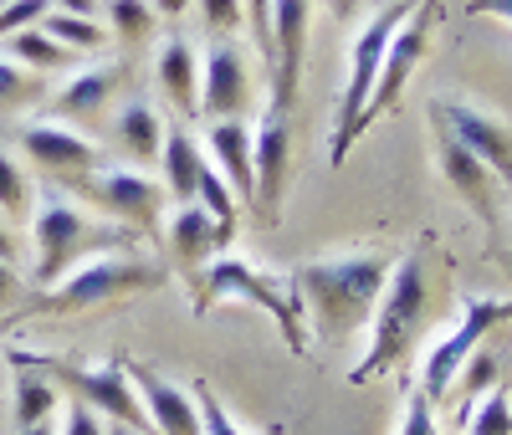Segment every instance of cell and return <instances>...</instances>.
I'll return each mask as SVG.
<instances>
[{"instance_id":"obj_1","label":"cell","mask_w":512,"mask_h":435,"mask_svg":"<svg viewBox=\"0 0 512 435\" xmlns=\"http://www.w3.org/2000/svg\"><path fill=\"white\" fill-rule=\"evenodd\" d=\"M395 261L384 251H359V256H333V261H308L292 272L297 297L313 308V323L323 338H344L374 318V302L384 292Z\"/></svg>"},{"instance_id":"obj_2","label":"cell","mask_w":512,"mask_h":435,"mask_svg":"<svg viewBox=\"0 0 512 435\" xmlns=\"http://www.w3.org/2000/svg\"><path fill=\"white\" fill-rule=\"evenodd\" d=\"M425 308H431L425 251H405L395 267H390V277H384V292H379V302H374V318H369V354L359 359L354 384L379 379L384 369H390V364L405 354L410 338H415V328L425 323Z\"/></svg>"},{"instance_id":"obj_3","label":"cell","mask_w":512,"mask_h":435,"mask_svg":"<svg viewBox=\"0 0 512 435\" xmlns=\"http://www.w3.org/2000/svg\"><path fill=\"white\" fill-rule=\"evenodd\" d=\"M216 302H251V308L272 313V323L282 328L292 354H308V333H303V297L292 282L256 272L241 256H221L195 277V313H210Z\"/></svg>"},{"instance_id":"obj_4","label":"cell","mask_w":512,"mask_h":435,"mask_svg":"<svg viewBox=\"0 0 512 435\" xmlns=\"http://www.w3.org/2000/svg\"><path fill=\"white\" fill-rule=\"evenodd\" d=\"M31 369H41L52 384L72 389V400H82L88 410H103L113 425L134 430V435H159L144 400L134 395V379H128V359H108V364H72V359H47V354H11Z\"/></svg>"},{"instance_id":"obj_5","label":"cell","mask_w":512,"mask_h":435,"mask_svg":"<svg viewBox=\"0 0 512 435\" xmlns=\"http://www.w3.org/2000/svg\"><path fill=\"white\" fill-rule=\"evenodd\" d=\"M134 231L123 226H93L72 200H47L31 215V246H36V287H57V277L88 251H113Z\"/></svg>"},{"instance_id":"obj_6","label":"cell","mask_w":512,"mask_h":435,"mask_svg":"<svg viewBox=\"0 0 512 435\" xmlns=\"http://www.w3.org/2000/svg\"><path fill=\"white\" fill-rule=\"evenodd\" d=\"M415 11V0H390L384 11H374V21L354 36V57H349V82H344V103H338V128H333V164H344L349 144L364 134V108H369V93L379 82V67H384V52H390V36L400 31V21Z\"/></svg>"},{"instance_id":"obj_7","label":"cell","mask_w":512,"mask_h":435,"mask_svg":"<svg viewBox=\"0 0 512 435\" xmlns=\"http://www.w3.org/2000/svg\"><path fill=\"white\" fill-rule=\"evenodd\" d=\"M164 282V267L154 261H134V256H98L88 267H77L62 287H41L26 313H88L98 302H118L128 292H154Z\"/></svg>"},{"instance_id":"obj_8","label":"cell","mask_w":512,"mask_h":435,"mask_svg":"<svg viewBox=\"0 0 512 435\" xmlns=\"http://www.w3.org/2000/svg\"><path fill=\"white\" fill-rule=\"evenodd\" d=\"M502 323H512V302H502V297H472L461 308V323L425 354V369H420V395L431 400V405H441L446 395H451V379H456V369L477 354V343L492 333V328H502Z\"/></svg>"},{"instance_id":"obj_9","label":"cell","mask_w":512,"mask_h":435,"mask_svg":"<svg viewBox=\"0 0 512 435\" xmlns=\"http://www.w3.org/2000/svg\"><path fill=\"white\" fill-rule=\"evenodd\" d=\"M436 6L441 0H415V11L400 21V31L390 36V52H384V67H379V82H374V93H369V108H364V128L384 113V108H395L400 93H405V82L410 72L420 67L425 47H431V26H436Z\"/></svg>"},{"instance_id":"obj_10","label":"cell","mask_w":512,"mask_h":435,"mask_svg":"<svg viewBox=\"0 0 512 435\" xmlns=\"http://www.w3.org/2000/svg\"><path fill=\"white\" fill-rule=\"evenodd\" d=\"M77 195H88L93 205H103L113 221H123V231H149L159 226V210H164V185L144 180L134 169H98L88 180L72 185Z\"/></svg>"},{"instance_id":"obj_11","label":"cell","mask_w":512,"mask_h":435,"mask_svg":"<svg viewBox=\"0 0 512 435\" xmlns=\"http://www.w3.org/2000/svg\"><path fill=\"white\" fill-rule=\"evenodd\" d=\"M287 154H292V128H287V113H272V108H267L262 128L251 134V180H256L251 215H256L262 226H277V221H282Z\"/></svg>"},{"instance_id":"obj_12","label":"cell","mask_w":512,"mask_h":435,"mask_svg":"<svg viewBox=\"0 0 512 435\" xmlns=\"http://www.w3.org/2000/svg\"><path fill=\"white\" fill-rule=\"evenodd\" d=\"M308 0H272V113H287L308 57Z\"/></svg>"},{"instance_id":"obj_13","label":"cell","mask_w":512,"mask_h":435,"mask_svg":"<svg viewBox=\"0 0 512 435\" xmlns=\"http://www.w3.org/2000/svg\"><path fill=\"white\" fill-rule=\"evenodd\" d=\"M16 144H21V154L36 169L62 174L67 185H77V180H88V174L103 169V149L93 139L72 134V128H62V123H31V128H21V134H16Z\"/></svg>"},{"instance_id":"obj_14","label":"cell","mask_w":512,"mask_h":435,"mask_svg":"<svg viewBox=\"0 0 512 435\" xmlns=\"http://www.w3.org/2000/svg\"><path fill=\"white\" fill-rule=\"evenodd\" d=\"M436 123L446 128V134L461 144V149H472L502 185H512V128L472 103H441L436 108Z\"/></svg>"},{"instance_id":"obj_15","label":"cell","mask_w":512,"mask_h":435,"mask_svg":"<svg viewBox=\"0 0 512 435\" xmlns=\"http://www.w3.org/2000/svg\"><path fill=\"white\" fill-rule=\"evenodd\" d=\"M246 103H251V77H246L236 41H216L200 67V113L210 123H221V118H241Z\"/></svg>"},{"instance_id":"obj_16","label":"cell","mask_w":512,"mask_h":435,"mask_svg":"<svg viewBox=\"0 0 512 435\" xmlns=\"http://www.w3.org/2000/svg\"><path fill=\"white\" fill-rule=\"evenodd\" d=\"M436 159H441L446 185L482 215V226H497V185H502V180H497V174H492L472 149H461L441 123H436Z\"/></svg>"},{"instance_id":"obj_17","label":"cell","mask_w":512,"mask_h":435,"mask_svg":"<svg viewBox=\"0 0 512 435\" xmlns=\"http://www.w3.org/2000/svg\"><path fill=\"white\" fill-rule=\"evenodd\" d=\"M128 379L144 389V410L159 435H200V410H195L190 389L169 384L154 364H128Z\"/></svg>"},{"instance_id":"obj_18","label":"cell","mask_w":512,"mask_h":435,"mask_svg":"<svg viewBox=\"0 0 512 435\" xmlns=\"http://www.w3.org/2000/svg\"><path fill=\"white\" fill-rule=\"evenodd\" d=\"M205 144H210V154H216V169H221V180L231 185L236 205H251V195H256V180H251V123H241V118L210 123Z\"/></svg>"},{"instance_id":"obj_19","label":"cell","mask_w":512,"mask_h":435,"mask_svg":"<svg viewBox=\"0 0 512 435\" xmlns=\"http://www.w3.org/2000/svg\"><path fill=\"white\" fill-rule=\"evenodd\" d=\"M164 246H169V261H175L180 272H205L210 251H221V231L200 205H180L164 226Z\"/></svg>"},{"instance_id":"obj_20","label":"cell","mask_w":512,"mask_h":435,"mask_svg":"<svg viewBox=\"0 0 512 435\" xmlns=\"http://www.w3.org/2000/svg\"><path fill=\"white\" fill-rule=\"evenodd\" d=\"M159 87H164V98L175 103L185 118L200 113V57L185 36L175 41H164V52H159Z\"/></svg>"},{"instance_id":"obj_21","label":"cell","mask_w":512,"mask_h":435,"mask_svg":"<svg viewBox=\"0 0 512 435\" xmlns=\"http://www.w3.org/2000/svg\"><path fill=\"white\" fill-rule=\"evenodd\" d=\"M159 164H164V195H175L180 205H195V185H200L205 159H200V144L185 134V128H169L164 134Z\"/></svg>"},{"instance_id":"obj_22","label":"cell","mask_w":512,"mask_h":435,"mask_svg":"<svg viewBox=\"0 0 512 435\" xmlns=\"http://www.w3.org/2000/svg\"><path fill=\"white\" fill-rule=\"evenodd\" d=\"M118 77H123L118 67H88V72H77L62 93L52 98V113H62V118H98L103 103L113 98Z\"/></svg>"},{"instance_id":"obj_23","label":"cell","mask_w":512,"mask_h":435,"mask_svg":"<svg viewBox=\"0 0 512 435\" xmlns=\"http://www.w3.org/2000/svg\"><path fill=\"white\" fill-rule=\"evenodd\" d=\"M113 134H118V149L128 159H139V164L164 154V123H159V113L149 103H128L118 113V123H113Z\"/></svg>"},{"instance_id":"obj_24","label":"cell","mask_w":512,"mask_h":435,"mask_svg":"<svg viewBox=\"0 0 512 435\" xmlns=\"http://www.w3.org/2000/svg\"><path fill=\"white\" fill-rule=\"evenodd\" d=\"M497 384H502V359L492 354V348H477V354L456 369L451 395H446V400H456V425L472 415V405L487 395V389H497Z\"/></svg>"},{"instance_id":"obj_25","label":"cell","mask_w":512,"mask_h":435,"mask_svg":"<svg viewBox=\"0 0 512 435\" xmlns=\"http://www.w3.org/2000/svg\"><path fill=\"white\" fill-rule=\"evenodd\" d=\"M52 410H57V384L41 374V369H31V364L16 359V430L47 425Z\"/></svg>"},{"instance_id":"obj_26","label":"cell","mask_w":512,"mask_h":435,"mask_svg":"<svg viewBox=\"0 0 512 435\" xmlns=\"http://www.w3.org/2000/svg\"><path fill=\"white\" fill-rule=\"evenodd\" d=\"M195 205L210 215V221H216L221 246H231V241H236V215H241V205H236V195H231V185L221 180V169H216V164H205V169H200Z\"/></svg>"},{"instance_id":"obj_27","label":"cell","mask_w":512,"mask_h":435,"mask_svg":"<svg viewBox=\"0 0 512 435\" xmlns=\"http://www.w3.org/2000/svg\"><path fill=\"white\" fill-rule=\"evenodd\" d=\"M6 52H11V62H16V67H26V72H57V67H67V62H72V52H62L57 41H52L47 31H41V26L6 36Z\"/></svg>"},{"instance_id":"obj_28","label":"cell","mask_w":512,"mask_h":435,"mask_svg":"<svg viewBox=\"0 0 512 435\" xmlns=\"http://www.w3.org/2000/svg\"><path fill=\"white\" fill-rule=\"evenodd\" d=\"M461 430H472V435H512V389L507 384L487 389V395L472 405V415L461 420Z\"/></svg>"},{"instance_id":"obj_29","label":"cell","mask_w":512,"mask_h":435,"mask_svg":"<svg viewBox=\"0 0 512 435\" xmlns=\"http://www.w3.org/2000/svg\"><path fill=\"white\" fill-rule=\"evenodd\" d=\"M41 31H47L62 52H98V47H103V31H98V21H88V16H62V11H52L47 21H41Z\"/></svg>"},{"instance_id":"obj_30","label":"cell","mask_w":512,"mask_h":435,"mask_svg":"<svg viewBox=\"0 0 512 435\" xmlns=\"http://www.w3.org/2000/svg\"><path fill=\"white\" fill-rule=\"evenodd\" d=\"M108 21L123 41H144L154 31V6L149 0H108Z\"/></svg>"},{"instance_id":"obj_31","label":"cell","mask_w":512,"mask_h":435,"mask_svg":"<svg viewBox=\"0 0 512 435\" xmlns=\"http://www.w3.org/2000/svg\"><path fill=\"white\" fill-rule=\"evenodd\" d=\"M190 395H195V410H200V435H246V430L226 415V405L216 400V389H210L205 379L190 384Z\"/></svg>"},{"instance_id":"obj_32","label":"cell","mask_w":512,"mask_h":435,"mask_svg":"<svg viewBox=\"0 0 512 435\" xmlns=\"http://www.w3.org/2000/svg\"><path fill=\"white\" fill-rule=\"evenodd\" d=\"M0 210H11V215H31V185H26V174H21V159L0 149Z\"/></svg>"},{"instance_id":"obj_33","label":"cell","mask_w":512,"mask_h":435,"mask_svg":"<svg viewBox=\"0 0 512 435\" xmlns=\"http://www.w3.org/2000/svg\"><path fill=\"white\" fill-rule=\"evenodd\" d=\"M31 98H41V77L16 67L11 57H0V108H21Z\"/></svg>"},{"instance_id":"obj_34","label":"cell","mask_w":512,"mask_h":435,"mask_svg":"<svg viewBox=\"0 0 512 435\" xmlns=\"http://www.w3.org/2000/svg\"><path fill=\"white\" fill-rule=\"evenodd\" d=\"M47 16H52V0H6V6H0V41L41 26Z\"/></svg>"},{"instance_id":"obj_35","label":"cell","mask_w":512,"mask_h":435,"mask_svg":"<svg viewBox=\"0 0 512 435\" xmlns=\"http://www.w3.org/2000/svg\"><path fill=\"white\" fill-rule=\"evenodd\" d=\"M436 405L420 395V389H410V400H405V420H400V435H441L436 430Z\"/></svg>"},{"instance_id":"obj_36","label":"cell","mask_w":512,"mask_h":435,"mask_svg":"<svg viewBox=\"0 0 512 435\" xmlns=\"http://www.w3.org/2000/svg\"><path fill=\"white\" fill-rule=\"evenodd\" d=\"M200 16H205V26L216 31V36H226V31H236L241 26V0H200Z\"/></svg>"},{"instance_id":"obj_37","label":"cell","mask_w":512,"mask_h":435,"mask_svg":"<svg viewBox=\"0 0 512 435\" xmlns=\"http://www.w3.org/2000/svg\"><path fill=\"white\" fill-rule=\"evenodd\" d=\"M241 11L251 16V31H256V47L272 62V0H241Z\"/></svg>"},{"instance_id":"obj_38","label":"cell","mask_w":512,"mask_h":435,"mask_svg":"<svg viewBox=\"0 0 512 435\" xmlns=\"http://www.w3.org/2000/svg\"><path fill=\"white\" fill-rule=\"evenodd\" d=\"M67 435H103V420L82 405V400H72V405H67Z\"/></svg>"},{"instance_id":"obj_39","label":"cell","mask_w":512,"mask_h":435,"mask_svg":"<svg viewBox=\"0 0 512 435\" xmlns=\"http://www.w3.org/2000/svg\"><path fill=\"white\" fill-rule=\"evenodd\" d=\"M16 297H21V277H16V267H11V261H0V313H6Z\"/></svg>"},{"instance_id":"obj_40","label":"cell","mask_w":512,"mask_h":435,"mask_svg":"<svg viewBox=\"0 0 512 435\" xmlns=\"http://www.w3.org/2000/svg\"><path fill=\"white\" fill-rule=\"evenodd\" d=\"M57 11H62V16H88V21H93L98 0H57Z\"/></svg>"},{"instance_id":"obj_41","label":"cell","mask_w":512,"mask_h":435,"mask_svg":"<svg viewBox=\"0 0 512 435\" xmlns=\"http://www.w3.org/2000/svg\"><path fill=\"white\" fill-rule=\"evenodd\" d=\"M472 6H477L482 16H502V21H512V0H472Z\"/></svg>"},{"instance_id":"obj_42","label":"cell","mask_w":512,"mask_h":435,"mask_svg":"<svg viewBox=\"0 0 512 435\" xmlns=\"http://www.w3.org/2000/svg\"><path fill=\"white\" fill-rule=\"evenodd\" d=\"M185 6H190V0H154V16L175 21V16H185Z\"/></svg>"},{"instance_id":"obj_43","label":"cell","mask_w":512,"mask_h":435,"mask_svg":"<svg viewBox=\"0 0 512 435\" xmlns=\"http://www.w3.org/2000/svg\"><path fill=\"white\" fill-rule=\"evenodd\" d=\"M0 261H11V267H16V246H11V231H6V221H0Z\"/></svg>"},{"instance_id":"obj_44","label":"cell","mask_w":512,"mask_h":435,"mask_svg":"<svg viewBox=\"0 0 512 435\" xmlns=\"http://www.w3.org/2000/svg\"><path fill=\"white\" fill-rule=\"evenodd\" d=\"M16 435H57V430H52V420H47V425H31V430H16Z\"/></svg>"},{"instance_id":"obj_45","label":"cell","mask_w":512,"mask_h":435,"mask_svg":"<svg viewBox=\"0 0 512 435\" xmlns=\"http://www.w3.org/2000/svg\"><path fill=\"white\" fill-rule=\"evenodd\" d=\"M497 267H502V272L512 277V251H497Z\"/></svg>"},{"instance_id":"obj_46","label":"cell","mask_w":512,"mask_h":435,"mask_svg":"<svg viewBox=\"0 0 512 435\" xmlns=\"http://www.w3.org/2000/svg\"><path fill=\"white\" fill-rule=\"evenodd\" d=\"M262 435H287V425H282V420H277V425H267V430H262Z\"/></svg>"},{"instance_id":"obj_47","label":"cell","mask_w":512,"mask_h":435,"mask_svg":"<svg viewBox=\"0 0 512 435\" xmlns=\"http://www.w3.org/2000/svg\"><path fill=\"white\" fill-rule=\"evenodd\" d=\"M359 6V0H338V11H354Z\"/></svg>"},{"instance_id":"obj_48","label":"cell","mask_w":512,"mask_h":435,"mask_svg":"<svg viewBox=\"0 0 512 435\" xmlns=\"http://www.w3.org/2000/svg\"><path fill=\"white\" fill-rule=\"evenodd\" d=\"M108 435H134V430H123V425H113V430H108Z\"/></svg>"}]
</instances>
